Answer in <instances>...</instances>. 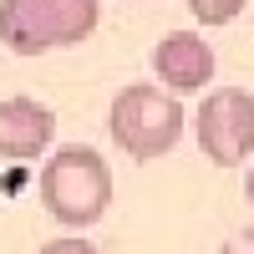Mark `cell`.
Instances as JSON below:
<instances>
[{
    "instance_id": "cell-6",
    "label": "cell",
    "mask_w": 254,
    "mask_h": 254,
    "mask_svg": "<svg viewBox=\"0 0 254 254\" xmlns=\"http://www.w3.org/2000/svg\"><path fill=\"white\" fill-rule=\"evenodd\" d=\"M56 137V112L36 97H5L0 102V158L26 163L41 158Z\"/></svg>"
},
{
    "instance_id": "cell-4",
    "label": "cell",
    "mask_w": 254,
    "mask_h": 254,
    "mask_svg": "<svg viewBox=\"0 0 254 254\" xmlns=\"http://www.w3.org/2000/svg\"><path fill=\"white\" fill-rule=\"evenodd\" d=\"M193 137L214 168H239L254 153V97L244 87L203 92V107L193 112Z\"/></svg>"
},
{
    "instance_id": "cell-3",
    "label": "cell",
    "mask_w": 254,
    "mask_h": 254,
    "mask_svg": "<svg viewBox=\"0 0 254 254\" xmlns=\"http://www.w3.org/2000/svg\"><path fill=\"white\" fill-rule=\"evenodd\" d=\"M107 132L132 163H153L163 153H173L178 137H183V102L168 87H147V81L122 87L112 97Z\"/></svg>"
},
{
    "instance_id": "cell-10",
    "label": "cell",
    "mask_w": 254,
    "mask_h": 254,
    "mask_svg": "<svg viewBox=\"0 0 254 254\" xmlns=\"http://www.w3.org/2000/svg\"><path fill=\"white\" fill-rule=\"evenodd\" d=\"M244 193H249V203H254V168H249V178H244Z\"/></svg>"
},
{
    "instance_id": "cell-5",
    "label": "cell",
    "mask_w": 254,
    "mask_h": 254,
    "mask_svg": "<svg viewBox=\"0 0 254 254\" xmlns=\"http://www.w3.org/2000/svg\"><path fill=\"white\" fill-rule=\"evenodd\" d=\"M153 71H158V81L173 97L203 92L208 81H214V46H208L198 31H168L153 46Z\"/></svg>"
},
{
    "instance_id": "cell-1",
    "label": "cell",
    "mask_w": 254,
    "mask_h": 254,
    "mask_svg": "<svg viewBox=\"0 0 254 254\" xmlns=\"http://www.w3.org/2000/svg\"><path fill=\"white\" fill-rule=\"evenodd\" d=\"M41 203L46 214L66 229H87L107 214L112 203V168L97 147H56L51 163L41 168Z\"/></svg>"
},
{
    "instance_id": "cell-7",
    "label": "cell",
    "mask_w": 254,
    "mask_h": 254,
    "mask_svg": "<svg viewBox=\"0 0 254 254\" xmlns=\"http://www.w3.org/2000/svg\"><path fill=\"white\" fill-rule=\"evenodd\" d=\"M249 0H188V10H193L198 26H229V20H239V10Z\"/></svg>"
},
{
    "instance_id": "cell-8",
    "label": "cell",
    "mask_w": 254,
    "mask_h": 254,
    "mask_svg": "<svg viewBox=\"0 0 254 254\" xmlns=\"http://www.w3.org/2000/svg\"><path fill=\"white\" fill-rule=\"evenodd\" d=\"M36 254H97L92 239H81V234H66V239H51V244H41Z\"/></svg>"
},
{
    "instance_id": "cell-2",
    "label": "cell",
    "mask_w": 254,
    "mask_h": 254,
    "mask_svg": "<svg viewBox=\"0 0 254 254\" xmlns=\"http://www.w3.org/2000/svg\"><path fill=\"white\" fill-rule=\"evenodd\" d=\"M102 20V0H0V41L15 56L81 46Z\"/></svg>"
},
{
    "instance_id": "cell-9",
    "label": "cell",
    "mask_w": 254,
    "mask_h": 254,
    "mask_svg": "<svg viewBox=\"0 0 254 254\" xmlns=\"http://www.w3.org/2000/svg\"><path fill=\"white\" fill-rule=\"evenodd\" d=\"M219 254H254V229H244V234H234Z\"/></svg>"
}]
</instances>
